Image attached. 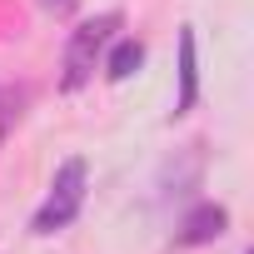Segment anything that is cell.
I'll return each instance as SVG.
<instances>
[{"instance_id":"obj_1","label":"cell","mask_w":254,"mask_h":254,"mask_svg":"<svg viewBox=\"0 0 254 254\" xmlns=\"http://www.w3.org/2000/svg\"><path fill=\"white\" fill-rule=\"evenodd\" d=\"M120 25H125L120 10H100V15H85L65 35V55H60V90L65 95H80L95 80V70H100V60H105V50H110Z\"/></svg>"},{"instance_id":"obj_2","label":"cell","mask_w":254,"mask_h":254,"mask_svg":"<svg viewBox=\"0 0 254 254\" xmlns=\"http://www.w3.org/2000/svg\"><path fill=\"white\" fill-rule=\"evenodd\" d=\"M85 194H90V165L80 155L60 160L55 165V180H50V190L40 199V209L30 214V234L35 239H50V234L70 229L80 219V209H85Z\"/></svg>"},{"instance_id":"obj_3","label":"cell","mask_w":254,"mask_h":254,"mask_svg":"<svg viewBox=\"0 0 254 254\" xmlns=\"http://www.w3.org/2000/svg\"><path fill=\"white\" fill-rule=\"evenodd\" d=\"M224 234H229V209L214 204V199H194L180 214V224H175V244L180 249H204V244H214Z\"/></svg>"},{"instance_id":"obj_4","label":"cell","mask_w":254,"mask_h":254,"mask_svg":"<svg viewBox=\"0 0 254 254\" xmlns=\"http://www.w3.org/2000/svg\"><path fill=\"white\" fill-rule=\"evenodd\" d=\"M180 90H175V120L190 115L199 105V45H194V25H180Z\"/></svg>"},{"instance_id":"obj_5","label":"cell","mask_w":254,"mask_h":254,"mask_svg":"<svg viewBox=\"0 0 254 254\" xmlns=\"http://www.w3.org/2000/svg\"><path fill=\"white\" fill-rule=\"evenodd\" d=\"M140 65H145V40H135V35H115L110 50H105V60H100V75H105L110 85H125L130 75H140Z\"/></svg>"},{"instance_id":"obj_6","label":"cell","mask_w":254,"mask_h":254,"mask_svg":"<svg viewBox=\"0 0 254 254\" xmlns=\"http://www.w3.org/2000/svg\"><path fill=\"white\" fill-rule=\"evenodd\" d=\"M35 5H40L45 15H55V20H70V15L80 10V0H35Z\"/></svg>"},{"instance_id":"obj_7","label":"cell","mask_w":254,"mask_h":254,"mask_svg":"<svg viewBox=\"0 0 254 254\" xmlns=\"http://www.w3.org/2000/svg\"><path fill=\"white\" fill-rule=\"evenodd\" d=\"M10 115H15V110H10V95L0 90V135H5V125H10Z\"/></svg>"}]
</instances>
